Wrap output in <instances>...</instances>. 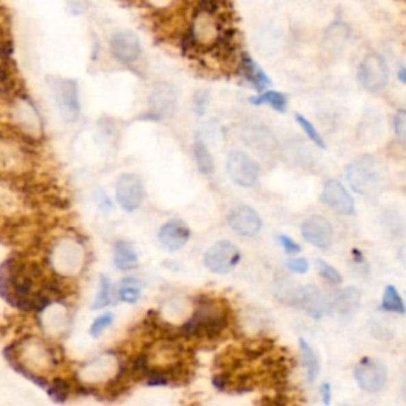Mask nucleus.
<instances>
[{
  "instance_id": "obj_1",
  "label": "nucleus",
  "mask_w": 406,
  "mask_h": 406,
  "mask_svg": "<svg viewBox=\"0 0 406 406\" xmlns=\"http://www.w3.org/2000/svg\"><path fill=\"white\" fill-rule=\"evenodd\" d=\"M227 327V313L216 302H203L192 318L183 325L181 333L188 337H216Z\"/></svg>"
},
{
  "instance_id": "obj_2",
  "label": "nucleus",
  "mask_w": 406,
  "mask_h": 406,
  "mask_svg": "<svg viewBox=\"0 0 406 406\" xmlns=\"http://www.w3.org/2000/svg\"><path fill=\"white\" fill-rule=\"evenodd\" d=\"M190 40L197 47H214L223 40V27L218 16V7L213 0H205L194 14L190 24Z\"/></svg>"
},
{
  "instance_id": "obj_3",
  "label": "nucleus",
  "mask_w": 406,
  "mask_h": 406,
  "mask_svg": "<svg viewBox=\"0 0 406 406\" xmlns=\"http://www.w3.org/2000/svg\"><path fill=\"white\" fill-rule=\"evenodd\" d=\"M349 186L360 195H372L381 186V167L372 156L359 157L346 167Z\"/></svg>"
},
{
  "instance_id": "obj_4",
  "label": "nucleus",
  "mask_w": 406,
  "mask_h": 406,
  "mask_svg": "<svg viewBox=\"0 0 406 406\" xmlns=\"http://www.w3.org/2000/svg\"><path fill=\"white\" fill-rule=\"evenodd\" d=\"M225 172L229 178L242 188H254L260 179V167L244 151L233 149L225 157Z\"/></svg>"
},
{
  "instance_id": "obj_5",
  "label": "nucleus",
  "mask_w": 406,
  "mask_h": 406,
  "mask_svg": "<svg viewBox=\"0 0 406 406\" xmlns=\"http://www.w3.org/2000/svg\"><path fill=\"white\" fill-rule=\"evenodd\" d=\"M54 102L64 121L75 123L79 116V92L78 84L73 79L51 78L49 79Z\"/></svg>"
},
{
  "instance_id": "obj_6",
  "label": "nucleus",
  "mask_w": 406,
  "mask_h": 406,
  "mask_svg": "<svg viewBox=\"0 0 406 406\" xmlns=\"http://www.w3.org/2000/svg\"><path fill=\"white\" fill-rule=\"evenodd\" d=\"M359 81L365 91L381 92L389 83V67L381 54L370 53L359 65Z\"/></svg>"
},
{
  "instance_id": "obj_7",
  "label": "nucleus",
  "mask_w": 406,
  "mask_h": 406,
  "mask_svg": "<svg viewBox=\"0 0 406 406\" xmlns=\"http://www.w3.org/2000/svg\"><path fill=\"white\" fill-rule=\"evenodd\" d=\"M242 260V253L237 248V244L227 240L214 243L207 253H205L203 262L210 272L216 275H227L237 267Z\"/></svg>"
},
{
  "instance_id": "obj_8",
  "label": "nucleus",
  "mask_w": 406,
  "mask_h": 406,
  "mask_svg": "<svg viewBox=\"0 0 406 406\" xmlns=\"http://www.w3.org/2000/svg\"><path fill=\"white\" fill-rule=\"evenodd\" d=\"M116 200L124 212L134 213L143 203L144 189L143 181L138 175L124 173L116 181Z\"/></svg>"
},
{
  "instance_id": "obj_9",
  "label": "nucleus",
  "mask_w": 406,
  "mask_h": 406,
  "mask_svg": "<svg viewBox=\"0 0 406 406\" xmlns=\"http://www.w3.org/2000/svg\"><path fill=\"white\" fill-rule=\"evenodd\" d=\"M354 378L359 388L367 394H378L388 381V370L379 360L364 359L354 370Z\"/></svg>"
},
{
  "instance_id": "obj_10",
  "label": "nucleus",
  "mask_w": 406,
  "mask_h": 406,
  "mask_svg": "<svg viewBox=\"0 0 406 406\" xmlns=\"http://www.w3.org/2000/svg\"><path fill=\"white\" fill-rule=\"evenodd\" d=\"M13 121L24 135H29V137H40L42 135V118H40L35 105L24 95L14 100Z\"/></svg>"
},
{
  "instance_id": "obj_11",
  "label": "nucleus",
  "mask_w": 406,
  "mask_h": 406,
  "mask_svg": "<svg viewBox=\"0 0 406 406\" xmlns=\"http://www.w3.org/2000/svg\"><path fill=\"white\" fill-rule=\"evenodd\" d=\"M320 202L325 207L332 208L335 213L343 214V216L354 214V199L351 197L348 189L338 179H329V181H325L322 192H320Z\"/></svg>"
},
{
  "instance_id": "obj_12",
  "label": "nucleus",
  "mask_w": 406,
  "mask_h": 406,
  "mask_svg": "<svg viewBox=\"0 0 406 406\" xmlns=\"http://www.w3.org/2000/svg\"><path fill=\"white\" fill-rule=\"evenodd\" d=\"M302 237L314 248L327 249L333 240V227L327 218L313 214L303 220Z\"/></svg>"
},
{
  "instance_id": "obj_13",
  "label": "nucleus",
  "mask_w": 406,
  "mask_h": 406,
  "mask_svg": "<svg viewBox=\"0 0 406 406\" xmlns=\"http://www.w3.org/2000/svg\"><path fill=\"white\" fill-rule=\"evenodd\" d=\"M110 53L116 61L130 65L142 56V43L134 32H116L110 38Z\"/></svg>"
},
{
  "instance_id": "obj_14",
  "label": "nucleus",
  "mask_w": 406,
  "mask_h": 406,
  "mask_svg": "<svg viewBox=\"0 0 406 406\" xmlns=\"http://www.w3.org/2000/svg\"><path fill=\"white\" fill-rule=\"evenodd\" d=\"M227 223L230 229L235 233L242 235V237H254L262 229V219H260L259 213L254 208L248 207V205H242V207L235 208L229 214Z\"/></svg>"
},
{
  "instance_id": "obj_15",
  "label": "nucleus",
  "mask_w": 406,
  "mask_h": 406,
  "mask_svg": "<svg viewBox=\"0 0 406 406\" xmlns=\"http://www.w3.org/2000/svg\"><path fill=\"white\" fill-rule=\"evenodd\" d=\"M190 238V229L186 223L179 219H172L165 223L159 230V242L167 251H177L186 246Z\"/></svg>"
},
{
  "instance_id": "obj_16",
  "label": "nucleus",
  "mask_w": 406,
  "mask_h": 406,
  "mask_svg": "<svg viewBox=\"0 0 406 406\" xmlns=\"http://www.w3.org/2000/svg\"><path fill=\"white\" fill-rule=\"evenodd\" d=\"M294 302L300 305V307L314 319H320L329 309L327 299H325L322 290L316 288L313 284L305 286V288H299Z\"/></svg>"
},
{
  "instance_id": "obj_17",
  "label": "nucleus",
  "mask_w": 406,
  "mask_h": 406,
  "mask_svg": "<svg viewBox=\"0 0 406 406\" xmlns=\"http://www.w3.org/2000/svg\"><path fill=\"white\" fill-rule=\"evenodd\" d=\"M149 105H151V112L157 119L168 116L177 107V94L168 84H156L153 88L151 95H149Z\"/></svg>"
},
{
  "instance_id": "obj_18",
  "label": "nucleus",
  "mask_w": 406,
  "mask_h": 406,
  "mask_svg": "<svg viewBox=\"0 0 406 406\" xmlns=\"http://www.w3.org/2000/svg\"><path fill=\"white\" fill-rule=\"evenodd\" d=\"M114 265H116L118 270H121V272L137 268L138 255L132 243L125 242V240H118V242L114 243Z\"/></svg>"
},
{
  "instance_id": "obj_19",
  "label": "nucleus",
  "mask_w": 406,
  "mask_h": 406,
  "mask_svg": "<svg viewBox=\"0 0 406 406\" xmlns=\"http://www.w3.org/2000/svg\"><path fill=\"white\" fill-rule=\"evenodd\" d=\"M360 303V292L355 288H346L343 290H338L333 295V308L340 314L348 316L359 307Z\"/></svg>"
},
{
  "instance_id": "obj_20",
  "label": "nucleus",
  "mask_w": 406,
  "mask_h": 406,
  "mask_svg": "<svg viewBox=\"0 0 406 406\" xmlns=\"http://www.w3.org/2000/svg\"><path fill=\"white\" fill-rule=\"evenodd\" d=\"M242 68H243L244 77L248 78V81L253 84L255 89H259V91L272 84V79H270L268 75L265 73L262 67H260V65L255 61H253V59H251L249 56L243 58Z\"/></svg>"
},
{
  "instance_id": "obj_21",
  "label": "nucleus",
  "mask_w": 406,
  "mask_h": 406,
  "mask_svg": "<svg viewBox=\"0 0 406 406\" xmlns=\"http://www.w3.org/2000/svg\"><path fill=\"white\" fill-rule=\"evenodd\" d=\"M249 102L254 105H270V107L278 113H284L289 105L288 97H286L283 92L278 91H267L260 95H255V97L249 99Z\"/></svg>"
},
{
  "instance_id": "obj_22",
  "label": "nucleus",
  "mask_w": 406,
  "mask_h": 406,
  "mask_svg": "<svg viewBox=\"0 0 406 406\" xmlns=\"http://www.w3.org/2000/svg\"><path fill=\"white\" fill-rule=\"evenodd\" d=\"M194 159H195V164H197V167L200 172L203 175H213L214 172V160L212 153H210V149L207 148V144H205L202 140H197V142L194 143Z\"/></svg>"
},
{
  "instance_id": "obj_23",
  "label": "nucleus",
  "mask_w": 406,
  "mask_h": 406,
  "mask_svg": "<svg viewBox=\"0 0 406 406\" xmlns=\"http://www.w3.org/2000/svg\"><path fill=\"white\" fill-rule=\"evenodd\" d=\"M300 351H302V359H303L305 370H307V378L309 383H313V381L318 378V375H319L318 355H316L312 346L308 344V342H305L303 338L300 340Z\"/></svg>"
},
{
  "instance_id": "obj_24",
  "label": "nucleus",
  "mask_w": 406,
  "mask_h": 406,
  "mask_svg": "<svg viewBox=\"0 0 406 406\" xmlns=\"http://www.w3.org/2000/svg\"><path fill=\"white\" fill-rule=\"evenodd\" d=\"M381 307H383L385 312L405 314V305L397 288H394V286H388V288H385L383 295V305H381Z\"/></svg>"
},
{
  "instance_id": "obj_25",
  "label": "nucleus",
  "mask_w": 406,
  "mask_h": 406,
  "mask_svg": "<svg viewBox=\"0 0 406 406\" xmlns=\"http://www.w3.org/2000/svg\"><path fill=\"white\" fill-rule=\"evenodd\" d=\"M119 300L125 303H137L142 297V290H140L138 281L135 278H125L119 288Z\"/></svg>"
},
{
  "instance_id": "obj_26",
  "label": "nucleus",
  "mask_w": 406,
  "mask_h": 406,
  "mask_svg": "<svg viewBox=\"0 0 406 406\" xmlns=\"http://www.w3.org/2000/svg\"><path fill=\"white\" fill-rule=\"evenodd\" d=\"M113 302V286L112 281H110L108 277L102 275L100 277V289L97 297H95V302L92 305V309H100L108 307Z\"/></svg>"
},
{
  "instance_id": "obj_27",
  "label": "nucleus",
  "mask_w": 406,
  "mask_h": 406,
  "mask_svg": "<svg viewBox=\"0 0 406 406\" xmlns=\"http://www.w3.org/2000/svg\"><path fill=\"white\" fill-rule=\"evenodd\" d=\"M295 121H297V124L300 125V127H302L305 135H307V137L312 140L316 147L320 148V149H325V142H324L322 135L319 134V130L314 127V124L309 121L308 118H305L303 114H300V113H295Z\"/></svg>"
},
{
  "instance_id": "obj_28",
  "label": "nucleus",
  "mask_w": 406,
  "mask_h": 406,
  "mask_svg": "<svg viewBox=\"0 0 406 406\" xmlns=\"http://www.w3.org/2000/svg\"><path fill=\"white\" fill-rule=\"evenodd\" d=\"M316 265H318V270L320 273V277H322L325 281H329L330 284H342L343 283V277L340 275V272L335 267H332V265L325 262V260L322 259H318V262H316Z\"/></svg>"
},
{
  "instance_id": "obj_29",
  "label": "nucleus",
  "mask_w": 406,
  "mask_h": 406,
  "mask_svg": "<svg viewBox=\"0 0 406 406\" xmlns=\"http://www.w3.org/2000/svg\"><path fill=\"white\" fill-rule=\"evenodd\" d=\"M48 392H49V397H51L54 402L62 403L68 397L70 385L67 381H64V379H54L51 385H48Z\"/></svg>"
},
{
  "instance_id": "obj_30",
  "label": "nucleus",
  "mask_w": 406,
  "mask_h": 406,
  "mask_svg": "<svg viewBox=\"0 0 406 406\" xmlns=\"http://www.w3.org/2000/svg\"><path fill=\"white\" fill-rule=\"evenodd\" d=\"M113 320H114L113 313H105L100 316V318L95 319L91 325V330H89V332H91V337L99 338L100 335H102L105 330L113 324Z\"/></svg>"
},
{
  "instance_id": "obj_31",
  "label": "nucleus",
  "mask_w": 406,
  "mask_h": 406,
  "mask_svg": "<svg viewBox=\"0 0 406 406\" xmlns=\"http://www.w3.org/2000/svg\"><path fill=\"white\" fill-rule=\"evenodd\" d=\"M392 127H394V134H395V137H397L398 142L405 143V138H406V113L403 112V110H398V112L395 113Z\"/></svg>"
},
{
  "instance_id": "obj_32",
  "label": "nucleus",
  "mask_w": 406,
  "mask_h": 406,
  "mask_svg": "<svg viewBox=\"0 0 406 406\" xmlns=\"http://www.w3.org/2000/svg\"><path fill=\"white\" fill-rule=\"evenodd\" d=\"M288 268L292 273L305 275V273H308V270H309V262L303 257H292L288 260Z\"/></svg>"
},
{
  "instance_id": "obj_33",
  "label": "nucleus",
  "mask_w": 406,
  "mask_h": 406,
  "mask_svg": "<svg viewBox=\"0 0 406 406\" xmlns=\"http://www.w3.org/2000/svg\"><path fill=\"white\" fill-rule=\"evenodd\" d=\"M278 242L279 244H281L283 249L286 251V253L294 255V254H299L300 251H302V248H300V244L295 242V240H292L290 237H288V235H278Z\"/></svg>"
},
{
  "instance_id": "obj_34",
  "label": "nucleus",
  "mask_w": 406,
  "mask_h": 406,
  "mask_svg": "<svg viewBox=\"0 0 406 406\" xmlns=\"http://www.w3.org/2000/svg\"><path fill=\"white\" fill-rule=\"evenodd\" d=\"M68 8L72 10V13L75 14H81L88 10L89 0H67Z\"/></svg>"
},
{
  "instance_id": "obj_35",
  "label": "nucleus",
  "mask_w": 406,
  "mask_h": 406,
  "mask_svg": "<svg viewBox=\"0 0 406 406\" xmlns=\"http://www.w3.org/2000/svg\"><path fill=\"white\" fill-rule=\"evenodd\" d=\"M177 2V0H144V3H148L149 7L157 8V10H164L172 7V5Z\"/></svg>"
},
{
  "instance_id": "obj_36",
  "label": "nucleus",
  "mask_w": 406,
  "mask_h": 406,
  "mask_svg": "<svg viewBox=\"0 0 406 406\" xmlns=\"http://www.w3.org/2000/svg\"><path fill=\"white\" fill-rule=\"evenodd\" d=\"M320 392H322V402L325 406H329L332 402V388H330L329 383H324L320 385Z\"/></svg>"
},
{
  "instance_id": "obj_37",
  "label": "nucleus",
  "mask_w": 406,
  "mask_h": 406,
  "mask_svg": "<svg viewBox=\"0 0 406 406\" xmlns=\"http://www.w3.org/2000/svg\"><path fill=\"white\" fill-rule=\"evenodd\" d=\"M10 53V45H7L0 38V58H5Z\"/></svg>"
},
{
  "instance_id": "obj_38",
  "label": "nucleus",
  "mask_w": 406,
  "mask_h": 406,
  "mask_svg": "<svg viewBox=\"0 0 406 406\" xmlns=\"http://www.w3.org/2000/svg\"><path fill=\"white\" fill-rule=\"evenodd\" d=\"M398 78H400V83H402V84L406 83V70H405V67H400Z\"/></svg>"
}]
</instances>
